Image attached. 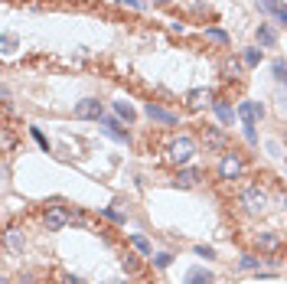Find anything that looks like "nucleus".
I'll return each instance as SVG.
<instances>
[{
    "instance_id": "17",
    "label": "nucleus",
    "mask_w": 287,
    "mask_h": 284,
    "mask_svg": "<svg viewBox=\"0 0 287 284\" xmlns=\"http://www.w3.org/2000/svg\"><path fill=\"white\" fill-rule=\"evenodd\" d=\"M101 124H105V134H111L114 140H128V131H121V124H118V121L101 118Z\"/></svg>"
},
{
    "instance_id": "1",
    "label": "nucleus",
    "mask_w": 287,
    "mask_h": 284,
    "mask_svg": "<svg viewBox=\"0 0 287 284\" xmlns=\"http://www.w3.org/2000/svg\"><path fill=\"white\" fill-rule=\"evenodd\" d=\"M193 154H196V140L190 134H179L170 140V147H167V160L170 164H176V167H183V164H190L193 160Z\"/></svg>"
},
{
    "instance_id": "32",
    "label": "nucleus",
    "mask_w": 287,
    "mask_h": 284,
    "mask_svg": "<svg viewBox=\"0 0 287 284\" xmlns=\"http://www.w3.org/2000/svg\"><path fill=\"white\" fill-rule=\"evenodd\" d=\"M33 137H36V140H39V147H46V150H49V140H46V137H43V134H39V131H36V128H33Z\"/></svg>"
},
{
    "instance_id": "31",
    "label": "nucleus",
    "mask_w": 287,
    "mask_h": 284,
    "mask_svg": "<svg viewBox=\"0 0 287 284\" xmlns=\"http://www.w3.org/2000/svg\"><path fill=\"white\" fill-rule=\"evenodd\" d=\"M62 284H85V281L75 278V274H62Z\"/></svg>"
},
{
    "instance_id": "21",
    "label": "nucleus",
    "mask_w": 287,
    "mask_h": 284,
    "mask_svg": "<svg viewBox=\"0 0 287 284\" xmlns=\"http://www.w3.org/2000/svg\"><path fill=\"white\" fill-rule=\"evenodd\" d=\"M114 111H118V114H121V118H124V121H128V124L134 121V108H131V105H128V102H114Z\"/></svg>"
},
{
    "instance_id": "10",
    "label": "nucleus",
    "mask_w": 287,
    "mask_h": 284,
    "mask_svg": "<svg viewBox=\"0 0 287 284\" xmlns=\"http://www.w3.org/2000/svg\"><path fill=\"white\" fill-rule=\"evenodd\" d=\"M202 180V170H196V167H186V170H179L176 173V186H183V190H190V186H196V183H199Z\"/></svg>"
},
{
    "instance_id": "20",
    "label": "nucleus",
    "mask_w": 287,
    "mask_h": 284,
    "mask_svg": "<svg viewBox=\"0 0 287 284\" xmlns=\"http://www.w3.org/2000/svg\"><path fill=\"white\" fill-rule=\"evenodd\" d=\"M238 268H245V271H261V258H255V255H241Z\"/></svg>"
},
{
    "instance_id": "12",
    "label": "nucleus",
    "mask_w": 287,
    "mask_h": 284,
    "mask_svg": "<svg viewBox=\"0 0 287 284\" xmlns=\"http://www.w3.org/2000/svg\"><path fill=\"white\" fill-rule=\"evenodd\" d=\"M258 7H261V10H268V13H274L277 20L287 26V7H284V4H277V0H258Z\"/></svg>"
},
{
    "instance_id": "18",
    "label": "nucleus",
    "mask_w": 287,
    "mask_h": 284,
    "mask_svg": "<svg viewBox=\"0 0 287 284\" xmlns=\"http://www.w3.org/2000/svg\"><path fill=\"white\" fill-rule=\"evenodd\" d=\"M131 245L137 248L140 255H147V258H154V248H150V242H147V238H144V235H131Z\"/></svg>"
},
{
    "instance_id": "25",
    "label": "nucleus",
    "mask_w": 287,
    "mask_h": 284,
    "mask_svg": "<svg viewBox=\"0 0 287 284\" xmlns=\"http://www.w3.org/2000/svg\"><path fill=\"white\" fill-rule=\"evenodd\" d=\"M13 46H16V36L13 33H4V52H13Z\"/></svg>"
},
{
    "instance_id": "7",
    "label": "nucleus",
    "mask_w": 287,
    "mask_h": 284,
    "mask_svg": "<svg viewBox=\"0 0 287 284\" xmlns=\"http://www.w3.org/2000/svg\"><path fill=\"white\" fill-rule=\"evenodd\" d=\"M261 114H264V108H261V105H255V102H241L238 105V118L245 121V128H255V121L261 118Z\"/></svg>"
},
{
    "instance_id": "34",
    "label": "nucleus",
    "mask_w": 287,
    "mask_h": 284,
    "mask_svg": "<svg viewBox=\"0 0 287 284\" xmlns=\"http://www.w3.org/2000/svg\"><path fill=\"white\" fill-rule=\"evenodd\" d=\"M111 284H118V281H111Z\"/></svg>"
},
{
    "instance_id": "4",
    "label": "nucleus",
    "mask_w": 287,
    "mask_h": 284,
    "mask_svg": "<svg viewBox=\"0 0 287 284\" xmlns=\"http://www.w3.org/2000/svg\"><path fill=\"white\" fill-rule=\"evenodd\" d=\"M75 118L78 121H101L105 118V108H101V102H98V98H85V102H78L75 105Z\"/></svg>"
},
{
    "instance_id": "26",
    "label": "nucleus",
    "mask_w": 287,
    "mask_h": 284,
    "mask_svg": "<svg viewBox=\"0 0 287 284\" xmlns=\"http://www.w3.org/2000/svg\"><path fill=\"white\" fill-rule=\"evenodd\" d=\"M170 261H173V255H167V252H163V255H157V258H154V265H157V268H167Z\"/></svg>"
},
{
    "instance_id": "30",
    "label": "nucleus",
    "mask_w": 287,
    "mask_h": 284,
    "mask_svg": "<svg viewBox=\"0 0 287 284\" xmlns=\"http://www.w3.org/2000/svg\"><path fill=\"white\" fill-rule=\"evenodd\" d=\"M0 140H4V150H13V134H10V131H4V137H0Z\"/></svg>"
},
{
    "instance_id": "16",
    "label": "nucleus",
    "mask_w": 287,
    "mask_h": 284,
    "mask_svg": "<svg viewBox=\"0 0 287 284\" xmlns=\"http://www.w3.org/2000/svg\"><path fill=\"white\" fill-rule=\"evenodd\" d=\"M258 43H261V46H274V43H277V33H274L268 23H258Z\"/></svg>"
},
{
    "instance_id": "22",
    "label": "nucleus",
    "mask_w": 287,
    "mask_h": 284,
    "mask_svg": "<svg viewBox=\"0 0 287 284\" xmlns=\"http://www.w3.org/2000/svg\"><path fill=\"white\" fill-rule=\"evenodd\" d=\"M274 78H277V82H284L287 85V62H281V59H274Z\"/></svg>"
},
{
    "instance_id": "23",
    "label": "nucleus",
    "mask_w": 287,
    "mask_h": 284,
    "mask_svg": "<svg viewBox=\"0 0 287 284\" xmlns=\"http://www.w3.org/2000/svg\"><path fill=\"white\" fill-rule=\"evenodd\" d=\"M241 62H245V66H258V62H261V49H245Z\"/></svg>"
},
{
    "instance_id": "14",
    "label": "nucleus",
    "mask_w": 287,
    "mask_h": 284,
    "mask_svg": "<svg viewBox=\"0 0 287 284\" xmlns=\"http://www.w3.org/2000/svg\"><path fill=\"white\" fill-rule=\"evenodd\" d=\"M147 118H154V121H163V124H176V114L163 111V108H160V105H154V102L147 105Z\"/></svg>"
},
{
    "instance_id": "2",
    "label": "nucleus",
    "mask_w": 287,
    "mask_h": 284,
    "mask_svg": "<svg viewBox=\"0 0 287 284\" xmlns=\"http://www.w3.org/2000/svg\"><path fill=\"white\" fill-rule=\"evenodd\" d=\"M241 206H245V212H261L268 206V193L261 186H245L241 190Z\"/></svg>"
},
{
    "instance_id": "8",
    "label": "nucleus",
    "mask_w": 287,
    "mask_h": 284,
    "mask_svg": "<svg viewBox=\"0 0 287 284\" xmlns=\"http://www.w3.org/2000/svg\"><path fill=\"white\" fill-rule=\"evenodd\" d=\"M202 140H206V147H209V150H225L229 147V137L222 134L219 128H202Z\"/></svg>"
},
{
    "instance_id": "29",
    "label": "nucleus",
    "mask_w": 287,
    "mask_h": 284,
    "mask_svg": "<svg viewBox=\"0 0 287 284\" xmlns=\"http://www.w3.org/2000/svg\"><path fill=\"white\" fill-rule=\"evenodd\" d=\"M196 255H202V258H212V255H215V252H212V248H209V245H196Z\"/></svg>"
},
{
    "instance_id": "24",
    "label": "nucleus",
    "mask_w": 287,
    "mask_h": 284,
    "mask_svg": "<svg viewBox=\"0 0 287 284\" xmlns=\"http://www.w3.org/2000/svg\"><path fill=\"white\" fill-rule=\"evenodd\" d=\"M206 39H212V43H229V36L222 30H206Z\"/></svg>"
},
{
    "instance_id": "13",
    "label": "nucleus",
    "mask_w": 287,
    "mask_h": 284,
    "mask_svg": "<svg viewBox=\"0 0 287 284\" xmlns=\"http://www.w3.org/2000/svg\"><path fill=\"white\" fill-rule=\"evenodd\" d=\"M212 111L219 114V121H225V124H232V121L238 118V111H232L229 102H212Z\"/></svg>"
},
{
    "instance_id": "9",
    "label": "nucleus",
    "mask_w": 287,
    "mask_h": 284,
    "mask_svg": "<svg viewBox=\"0 0 287 284\" xmlns=\"http://www.w3.org/2000/svg\"><path fill=\"white\" fill-rule=\"evenodd\" d=\"M258 248H261V252H268V255H277L281 252V235L277 232H258Z\"/></svg>"
},
{
    "instance_id": "27",
    "label": "nucleus",
    "mask_w": 287,
    "mask_h": 284,
    "mask_svg": "<svg viewBox=\"0 0 287 284\" xmlns=\"http://www.w3.org/2000/svg\"><path fill=\"white\" fill-rule=\"evenodd\" d=\"M105 216H108V219H111V222H118V226L124 222V216H121V212H118V209H105Z\"/></svg>"
},
{
    "instance_id": "3",
    "label": "nucleus",
    "mask_w": 287,
    "mask_h": 284,
    "mask_svg": "<svg viewBox=\"0 0 287 284\" xmlns=\"http://www.w3.org/2000/svg\"><path fill=\"white\" fill-rule=\"evenodd\" d=\"M241 170H245V164H241V157L232 150V154H222V164H219V176L222 180H238Z\"/></svg>"
},
{
    "instance_id": "33",
    "label": "nucleus",
    "mask_w": 287,
    "mask_h": 284,
    "mask_svg": "<svg viewBox=\"0 0 287 284\" xmlns=\"http://www.w3.org/2000/svg\"><path fill=\"white\" fill-rule=\"evenodd\" d=\"M121 4H128V7H134V10H140V7H144L140 0H121Z\"/></svg>"
},
{
    "instance_id": "19",
    "label": "nucleus",
    "mask_w": 287,
    "mask_h": 284,
    "mask_svg": "<svg viewBox=\"0 0 287 284\" xmlns=\"http://www.w3.org/2000/svg\"><path fill=\"white\" fill-rule=\"evenodd\" d=\"M241 66H245V62H238V59H225V62H222V72L232 75V78H238V75H241Z\"/></svg>"
},
{
    "instance_id": "5",
    "label": "nucleus",
    "mask_w": 287,
    "mask_h": 284,
    "mask_svg": "<svg viewBox=\"0 0 287 284\" xmlns=\"http://www.w3.org/2000/svg\"><path fill=\"white\" fill-rule=\"evenodd\" d=\"M43 222H46V229L49 232H59V229H66L69 222H72V216L62 206H49L46 209V216H43Z\"/></svg>"
},
{
    "instance_id": "35",
    "label": "nucleus",
    "mask_w": 287,
    "mask_h": 284,
    "mask_svg": "<svg viewBox=\"0 0 287 284\" xmlns=\"http://www.w3.org/2000/svg\"><path fill=\"white\" fill-rule=\"evenodd\" d=\"M284 140H287V137H284Z\"/></svg>"
},
{
    "instance_id": "6",
    "label": "nucleus",
    "mask_w": 287,
    "mask_h": 284,
    "mask_svg": "<svg viewBox=\"0 0 287 284\" xmlns=\"http://www.w3.org/2000/svg\"><path fill=\"white\" fill-rule=\"evenodd\" d=\"M206 105H212V92H209V88H193V92H186V108H190V111H202Z\"/></svg>"
},
{
    "instance_id": "11",
    "label": "nucleus",
    "mask_w": 287,
    "mask_h": 284,
    "mask_svg": "<svg viewBox=\"0 0 287 284\" xmlns=\"http://www.w3.org/2000/svg\"><path fill=\"white\" fill-rule=\"evenodd\" d=\"M212 281H215L212 271H206V268H190V271H186V281H183V284H212Z\"/></svg>"
},
{
    "instance_id": "15",
    "label": "nucleus",
    "mask_w": 287,
    "mask_h": 284,
    "mask_svg": "<svg viewBox=\"0 0 287 284\" xmlns=\"http://www.w3.org/2000/svg\"><path fill=\"white\" fill-rule=\"evenodd\" d=\"M23 245H26V238L20 229H7V248L10 252H23Z\"/></svg>"
},
{
    "instance_id": "28",
    "label": "nucleus",
    "mask_w": 287,
    "mask_h": 284,
    "mask_svg": "<svg viewBox=\"0 0 287 284\" xmlns=\"http://www.w3.org/2000/svg\"><path fill=\"white\" fill-rule=\"evenodd\" d=\"M124 271H137V261H134V255H124Z\"/></svg>"
}]
</instances>
